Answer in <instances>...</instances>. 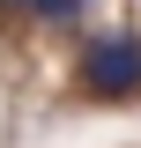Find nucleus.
Masks as SVG:
<instances>
[{
  "mask_svg": "<svg viewBox=\"0 0 141 148\" xmlns=\"http://www.w3.org/2000/svg\"><path fill=\"white\" fill-rule=\"evenodd\" d=\"M82 89L104 96V104L141 96V37H134V30H104V37L82 52Z\"/></svg>",
  "mask_w": 141,
  "mask_h": 148,
  "instance_id": "f257e3e1",
  "label": "nucleus"
},
{
  "mask_svg": "<svg viewBox=\"0 0 141 148\" xmlns=\"http://www.w3.org/2000/svg\"><path fill=\"white\" fill-rule=\"evenodd\" d=\"M22 8H30L37 22H74V15L89 8V0H22Z\"/></svg>",
  "mask_w": 141,
  "mask_h": 148,
  "instance_id": "f03ea898",
  "label": "nucleus"
},
{
  "mask_svg": "<svg viewBox=\"0 0 141 148\" xmlns=\"http://www.w3.org/2000/svg\"><path fill=\"white\" fill-rule=\"evenodd\" d=\"M0 8H15V0H0Z\"/></svg>",
  "mask_w": 141,
  "mask_h": 148,
  "instance_id": "7ed1b4c3",
  "label": "nucleus"
}]
</instances>
